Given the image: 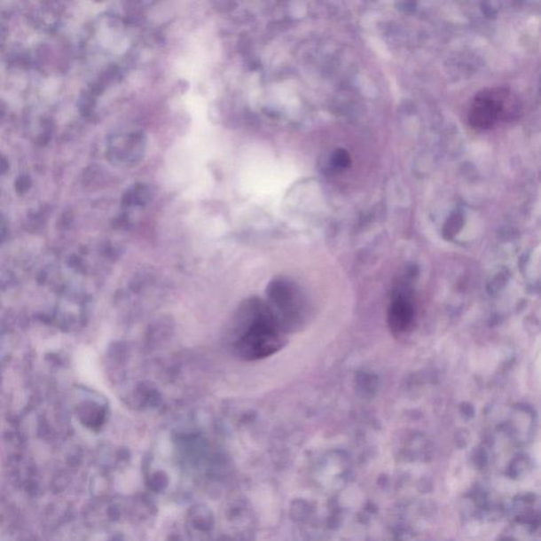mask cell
Returning a JSON list of instances; mask_svg holds the SVG:
<instances>
[{
	"instance_id": "obj_1",
	"label": "cell",
	"mask_w": 541,
	"mask_h": 541,
	"mask_svg": "<svg viewBox=\"0 0 541 541\" xmlns=\"http://www.w3.org/2000/svg\"><path fill=\"white\" fill-rule=\"evenodd\" d=\"M284 344L278 318L261 302L242 308L233 324L234 349L245 360H259L272 355Z\"/></svg>"
},
{
	"instance_id": "obj_2",
	"label": "cell",
	"mask_w": 541,
	"mask_h": 541,
	"mask_svg": "<svg viewBox=\"0 0 541 541\" xmlns=\"http://www.w3.org/2000/svg\"><path fill=\"white\" fill-rule=\"evenodd\" d=\"M521 112V102L509 88H487L474 98L468 123L474 129L488 130L500 122L515 120Z\"/></svg>"
},
{
	"instance_id": "obj_3",
	"label": "cell",
	"mask_w": 541,
	"mask_h": 541,
	"mask_svg": "<svg viewBox=\"0 0 541 541\" xmlns=\"http://www.w3.org/2000/svg\"><path fill=\"white\" fill-rule=\"evenodd\" d=\"M406 295H397L390 307V325L396 331L405 330L412 318V303Z\"/></svg>"
},
{
	"instance_id": "obj_4",
	"label": "cell",
	"mask_w": 541,
	"mask_h": 541,
	"mask_svg": "<svg viewBox=\"0 0 541 541\" xmlns=\"http://www.w3.org/2000/svg\"><path fill=\"white\" fill-rule=\"evenodd\" d=\"M351 162V158L349 153H348L344 149H339L333 153V165L334 168L338 169H345Z\"/></svg>"
}]
</instances>
